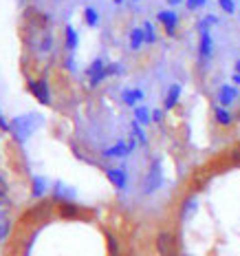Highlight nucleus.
<instances>
[{
  "instance_id": "nucleus-1",
  "label": "nucleus",
  "mask_w": 240,
  "mask_h": 256,
  "mask_svg": "<svg viewBox=\"0 0 240 256\" xmlns=\"http://www.w3.org/2000/svg\"><path fill=\"white\" fill-rule=\"evenodd\" d=\"M154 250H157L159 256H179L177 236L168 230H161L154 236Z\"/></svg>"
},
{
  "instance_id": "nucleus-9",
  "label": "nucleus",
  "mask_w": 240,
  "mask_h": 256,
  "mask_svg": "<svg viewBox=\"0 0 240 256\" xmlns=\"http://www.w3.org/2000/svg\"><path fill=\"white\" fill-rule=\"evenodd\" d=\"M88 78H90V86H97L101 80L108 78V76H106V64L101 62L99 58L90 62V66H88Z\"/></svg>"
},
{
  "instance_id": "nucleus-19",
  "label": "nucleus",
  "mask_w": 240,
  "mask_h": 256,
  "mask_svg": "<svg viewBox=\"0 0 240 256\" xmlns=\"http://www.w3.org/2000/svg\"><path fill=\"white\" fill-rule=\"evenodd\" d=\"M60 214L62 216H77L79 214V208L75 206V204H71V201H64V204L60 206Z\"/></svg>"
},
{
  "instance_id": "nucleus-26",
  "label": "nucleus",
  "mask_w": 240,
  "mask_h": 256,
  "mask_svg": "<svg viewBox=\"0 0 240 256\" xmlns=\"http://www.w3.org/2000/svg\"><path fill=\"white\" fill-rule=\"evenodd\" d=\"M119 73H124V68H121L119 62L108 64V66H106V76H119Z\"/></svg>"
},
{
  "instance_id": "nucleus-18",
  "label": "nucleus",
  "mask_w": 240,
  "mask_h": 256,
  "mask_svg": "<svg viewBox=\"0 0 240 256\" xmlns=\"http://www.w3.org/2000/svg\"><path fill=\"white\" fill-rule=\"evenodd\" d=\"M84 22L88 26H97L99 24V12L95 7H86L84 9Z\"/></svg>"
},
{
  "instance_id": "nucleus-2",
  "label": "nucleus",
  "mask_w": 240,
  "mask_h": 256,
  "mask_svg": "<svg viewBox=\"0 0 240 256\" xmlns=\"http://www.w3.org/2000/svg\"><path fill=\"white\" fill-rule=\"evenodd\" d=\"M163 184V174H161V159H154L150 170H148L146 179H143V192L146 194H152V192H157L161 188Z\"/></svg>"
},
{
  "instance_id": "nucleus-12",
  "label": "nucleus",
  "mask_w": 240,
  "mask_h": 256,
  "mask_svg": "<svg viewBox=\"0 0 240 256\" xmlns=\"http://www.w3.org/2000/svg\"><path fill=\"white\" fill-rule=\"evenodd\" d=\"M121 100H124V104H128V106H135L137 102L143 100V90L141 88H124Z\"/></svg>"
},
{
  "instance_id": "nucleus-37",
  "label": "nucleus",
  "mask_w": 240,
  "mask_h": 256,
  "mask_svg": "<svg viewBox=\"0 0 240 256\" xmlns=\"http://www.w3.org/2000/svg\"><path fill=\"white\" fill-rule=\"evenodd\" d=\"M115 2H117V4H119V2H124V0H115Z\"/></svg>"
},
{
  "instance_id": "nucleus-3",
  "label": "nucleus",
  "mask_w": 240,
  "mask_h": 256,
  "mask_svg": "<svg viewBox=\"0 0 240 256\" xmlns=\"http://www.w3.org/2000/svg\"><path fill=\"white\" fill-rule=\"evenodd\" d=\"M40 124V117L35 115H24V117H15L13 122V130H15V137H18L20 142H24L26 137L33 132V128Z\"/></svg>"
},
{
  "instance_id": "nucleus-5",
  "label": "nucleus",
  "mask_w": 240,
  "mask_h": 256,
  "mask_svg": "<svg viewBox=\"0 0 240 256\" xmlns=\"http://www.w3.org/2000/svg\"><path fill=\"white\" fill-rule=\"evenodd\" d=\"M199 34H201V40H199V58H201V62H207L212 56H214V38H212L210 29L199 31Z\"/></svg>"
},
{
  "instance_id": "nucleus-13",
  "label": "nucleus",
  "mask_w": 240,
  "mask_h": 256,
  "mask_svg": "<svg viewBox=\"0 0 240 256\" xmlns=\"http://www.w3.org/2000/svg\"><path fill=\"white\" fill-rule=\"evenodd\" d=\"M214 117H216V124L218 126H232L234 124V115L229 113L225 106H216V108H214Z\"/></svg>"
},
{
  "instance_id": "nucleus-28",
  "label": "nucleus",
  "mask_w": 240,
  "mask_h": 256,
  "mask_svg": "<svg viewBox=\"0 0 240 256\" xmlns=\"http://www.w3.org/2000/svg\"><path fill=\"white\" fill-rule=\"evenodd\" d=\"M132 132L137 135V140H139L141 144H146V132H143L141 124H137V122H132Z\"/></svg>"
},
{
  "instance_id": "nucleus-24",
  "label": "nucleus",
  "mask_w": 240,
  "mask_h": 256,
  "mask_svg": "<svg viewBox=\"0 0 240 256\" xmlns=\"http://www.w3.org/2000/svg\"><path fill=\"white\" fill-rule=\"evenodd\" d=\"M212 24H218V18L216 16H205V18L199 22V31H205V29H210Z\"/></svg>"
},
{
  "instance_id": "nucleus-31",
  "label": "nucleus",
  "mask_w": 240,
  "mask_h": 256,
  "mask_svg": "<svg viewBox=\"0 0 240 256\" xmlns=\"http://www.w3.org/2000/svg\"><path fill=\"white\" fill-rule=\"evenodd\" d=\"M4 196H7V181L0 174V199H4Z\"/></svg>"
},
{
  "instance_id": "nucleus-20",
  "label": "nucleus",
  "mask_w": 240,
  "mask_h": 256,
  "mask_svg": "<svg viewBox=\"0 0 240 256\" xmlns=\"http://www.w3.org/2000/svg\"><path fill=\"white\" fill-rule=\"evenodd\" d=\"M106 241H108V256H121L119 254V241L115 238V234L106 232Z\"/></svg>"
},
{
  "instance_id": "nucleus-4",
  "label": "nucleus",
  "mask_w": 240,
  "mask_h": 256,
  "mask_svg": "<svg viewBox=\"0 0 240 256\" xmlns=\"http://www.w3.org/2000/svg\"><path fill=\"white\" fill-rule=\"evenodd\" d=\"M29 90L40 104H44V106L51 104V90H49L46 80H33V82H29Z\"/></svg>"
},
{
  "instance_id": "nucleus-32",
  "label": "nucleus",
  "mask_w": 240,
  "mask_h": 256,
  "mask_svg": "<svg viewBox=\"0 0 240 256\" xmlns=\"http://www.w3.org/2000/svg\"><path fill=\"white\" fill-rule=\"evenodd\" d=\"M152 122H157V124H161V122H163V110L161 108L152 110Z\"/></svg>"
},
{
  "instance_id": "nucleus-11",
  "label": "nucleus",
  "mask_w": 240,
  "mask_h": 256,
  "mask_svg": "<svg viewBox=\"0 0 240 256\" xmlns=\"http://www.w3.org/2000/svg\"><path fill=\"white\" fill-rule=\"evenodd\" d=\"M179 98H181V84H170L168 93H165V100H163V108L172 110L174 106L179 104Z\"/></svg>"
},
{
  "instance_id": "nucleus-27",
  "label": "nucleus",
  "mask_w": 240,
  "mask_h": 256,
  "mask_svg": "<svg viewBox=\"0 0 240 256\" xmlns=\"http://www.w3.org/2000/svg\"><path fill=\"white\" fill-rule=\"evenodd\" d=\"M51 44H53V38H51V34H46L44 38H42V42H40V51L42 53H49L51 51Z\"/></svg>"
},
{
  "instance_id": "nucleus-25",
  "label": "nucleus",
  "mask_w": 240,
  "mask_h": 256,
  "mask_svg": "<svg viewBox=\"0 0 240 256\" xmlns=\"http://www.w3.org/2000/svg\"><path fill=\"white\" fill-rule=\"evenodd\" d=\"M218 7L225 14H236V2L234 0H218Z\"/></svg>"
},
{
  "instance_id": "nucleus-22",
  "label": "nucleus",
  "mask_w": 240,
  "mask_h": 256,
  "mask_svg": "<svg viewBox=\"0 0 240 256\" xmlns=\"http://www.w3.org/2000/svg\"><path fill=\"white\" fill-rule=\"evenodd\" d=\"M143 36H146V42H148V44H154V42H157V34H154L152 22H146V24H143Z\"/></svg>"
},
{
  "instance_id": "nucleus-21",
  "label": "nucleus",
  "mask_w": 240,
  "mask_h": 256,
  "mask_svg": "<svg viewBox=\"0 0 240 256\" xmlns=\"http://www.w3.org/2000/svg\"><path fill=\"white\" fill-rule=\"evenodd\" d=\"M55 199H60L62 201V204H64V201H68V199H73V190L71 188H64V186L62 184H55Z\"/></svg>"
},
{
  "instance_id": "nucleus-14",
  "label": "nucleus",
  "mask_w": 240,
  "mask_h": 256,
  "mask_svg": "<svg viewBox=\"0 0 240 256\" xmlns=\"http://www.w3.org/2000/svg\"><path fill=\"white\" fill-rule=\"evenodd\" d=\"M135 122L141 126H148L152 122V110H148L146 106H135Z\"/></svg>"
},
{
  "instance_id": "nucleus-17",
  "label": "nucleus",
  "mask_w": 240,
  "mask_h": 256,
  "mask_svg": "<svg viewBox=\"0 0 240 256\" xmlns=\"http://www.w3.org/2000/svg\"><path fill=\"white\" fill-rule=\"evenodd\" d=\"M196 206H199V204H196V199H194V196H190V199H185L183 204H181V218H183V221H185V218H190V216L196 212Z\"/></svg>"
},
{
  "instance_id": "nucleus-6",
  "label": "nucleus",
  "mask_w": 240,
  "mask_h": 256,
  "mask_svg": "<svg viewBox=\"0 0 240 256\" xmlns=\"http://www.w3.org/2000/svg\"><path fill=\"white\" fill-rule=\"evenodd\" d=\"M159 22L165 26V34L168 36H174L177 34V24H179V14L172 12V9H161V12L157 14Z\"/></svg>"
},
{
  "instance_id": "nucleus-16",
  "label": "nucleus",
  "mask_w": 240,
  "mask_h": 256,
  "mask_svg": "<svg viewBox=\"0 0 240 256\" xmlns=\"http://www.w3.org/2000/svg\"><path fill=\"white\" fill-rule=\"evenodd\" d=\"M143 42H146L143 29H139V26H137V29H132V31H130V49H132V51H139Z\"/></svg>"
},
{
  "instance_id": "nucleus-10",
  "label": "nucleus",
  "mask_w": 240,
  "mask_h": 256,
  "mask_svg": "<svg viewBox=\"0 0 240 256\" xmlns=\"http://www.w3.org/2000/svg\"><path fill=\"white\" fill-rule=\"evenodd\" d=\"M135 148V140H130V142H117L115 146H110V148H106L104 150V157H108V159H113V157H126L128 152Z\"/></svg>"
},
{
  "instance_id": "nucleus-36",
  "label": "nucleus",
  "mask_w": 240,
  "mask_h": 256,
  "mask_svg": "<svg viewBox=\"0 0 240 256\" xmlns=\"http://www.w3.org/2000/svg\"><path fill=\"white\" fill-rule=\"evenodd\" d=\"M236 73H240V60L236 62Z\"/></svg>"
},
{
  "instance_id": "nucleus-30",
  "label": "nucleus",
  "mask_w": 240,
  "mask_h": 256,
  "mask_svg": "<svg viewBox=\"0 0 240 256\" xmlns=\"http://www.w3.org/2000/svg\"><path fill=\"white\" fill-rule=\"evenodd\" d=\"M7 232H9V223L4 218H0V238L7 236Z\"/></svg>"
},
{
  "instance_id": "nucleus-29",
  "label": "nucleus",
  "mask_w": 240,
  "mask_h": 256,
  "mask_svg": "<svg viewBox=\"0 0 240 256\" xmlns=\"http://www.w3.org/2000/svg\"><path fill=\"white\" fill-rule=\"evenodd\" d=\"M207 0H185V4H188V9L190 12H194V9H199V7H203Z\"/></svg>"
},
{
  "instance_id": "nucleus-23",
  "label": "nucleus",
  "mask_w": 240,
  "mask_h": 256,
  "mask_svg": "<svg viewBox=\"0 0 240 256\" xmlns=\"http://www.w3.org/2000/svg\"><path fill=\"white\" fill-rule=\"evenodd\" d=\"M44 192H46V184H44V179L35 177V179H33V196H42Z\"/></svg>"
},
{
  "instance_id": "nucleus-7",
  "label": "nucleus",
  "mask_w": 240,
  "mask_h": 256,
  "mask_svg": "<svg viewBox=\"0 0 240 256\" xmlns=\"http://www.w3.org/2000/svg\"><path fill=\"white\" fill-rule=\"evenodd\" d=\"M238 100V88L232 86V84H223L221 88H218V106H232L234 102Z\"/></svg>"
},
{
  "instance_id": "nucleus-8",
  "label": "nucleus",
  "mask_w": 240,
  "mask_h": 256,
  "mask_svg": "<svg viewBox=\"0 0 240 256\" xmlns=\"http://www.w3.org/2000/svg\"><path fill=\"white\" fill-rule=\"evenodd\" d=\"M106 177L117 190H124L128 186V172L124 168H106Z\"/></svg>"
},
{
  "instance_id": "nucleus-35",
  "label": "nucleus",
  "mask_w": 240,
  "mask_h": 256,
  "mask_svg": "<svg viewBox=\"0 0 240 256\" xmlns=\"http://www.w3.org/2000/svg\"><path fill=\"white\" fill-rule=\"evenodd\" d=\"M234 84H240V73H234Z\"/></svg>"
},
{
  "instance_id": "nucleus-15",
  "label": "nucleus",
  "mask_w": 240,
  "mask_h": 256,
  "mask_svg": "<svg viewBox=\"0 0 240 256\" xmlns=\"http://www.w3.org/2000/svg\"><path fill=\"white\" fill-rule=\"evenodd\" d=\"M79 44V36H77V29L73 24H66V49L68 51H75Z\"/></svg>"
},
{
  "instance_id": "nucleus-33",
  "label": "nucleus",
  "mask_w": 240,
  "mask_h": 256,
  "mask_svg": "<svg viewBox=\"0 0 240 256\" xmlns=\"http://www.w3.org/2000/svg\"><path fill=\"white\" fill-rule=\"evenodd\" d=\"M0 128H2V130H9V128H11V126H9V122L2 117V113H0Z\"/></svg>"
},
{
  "instance_id": "nucleus-34",
  "label": "nucleus",
  "mask_w": 240,
  "mask_h": 256,
  "mask_svg": "<svg viewBox=\"0 0 240 256\" xmlns=\"http://www.w3.org/2000/svg\"><path fill=\"white\" fill-rule=\"evenodd\" d=\"M181 2H185V0H168V4H170V7H179Z\"/></svg>"
}]
</instances>
